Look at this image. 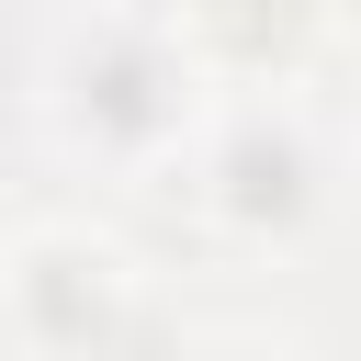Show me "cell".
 Listing matches in <instances>:
<instances>
[{"label":"cell","mask_w":361,"mask_h":361,"mask_svg":"<svg viewBox=\"0 0 361 361\" xmlns=\"http://www.w3.org/2000/svg\"><path fill=\"white\" fill-rule=\"evenodd\" d=\"M11 327L45 338V350H79V338H135L147 305H135V271L90 237H34L23 271H11Z\"/></svg>","instance_id":"1"},{"label":"cell","mask_w":361,"mask_h":361,"mask_svg":"<svg viewBox=\"0 0 361 361\" xmlns=\"http://www.w3.org/2000/svg\"><path fill=\"white\" fill-rule=\"evenodd\" d=\"M237 147H248V158H226V147H214L203 169H214V180H248V192H226V203H237V214H271V237L293 248V237L327 214V158L305 147V124H293V113H248V124H237Z\"/></svg>","instance_id":"2"}]
</instances>
